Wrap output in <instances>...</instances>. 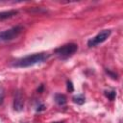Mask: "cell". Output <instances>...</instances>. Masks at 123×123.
I'll return each mask as SVG.
<instances>
[{"label":"cell","instance_id":"cell-2","mask_svg":"<svg viewBox=\"0 0 123 123\" xmlns=\"http://www.w3.org/2000/svg\"><path fill=\"white\" fill-rule=\"evenodd\" d=\"M78 50V45L75 43H67L62 46H60L54 50V53L61 59V60H66L73 56Z\"/></svg>","mask_w":123,"mask_h":123},{"label":"cell","instance_id":"cell-12","mask_svg":"<svg viewBox=\"0 0 123 123\" xmlns=\"http://www.w3.org/2000/svg\"><path fill=\"white\" fill-rule=\"evenodd\" d=\"M45 110V106L43 105V104H40V105H38L37 106V111H44Z\"/></svg>","mask_w":123,"mask_h":123},{"label":"cell","instance_id":"cell-4","mask_svg":"<svg viewBox=\"0 0 123 123\" xmlns=\"http://www.w3.org/2000/svg\"><path fill=\"white\" fill-rule=\"evenodd\" d=\"M111 30H103L101 31L99 34H97L95 37H93L92 38H90L87 41V46L88 47H94L97 46L99 44H101L102 42H104L110 36H111Z\"/></svg>","mask_w":123,"mask_h":123},{"label":"cell","instance_id":"cell-8","mask_svg":"<svg viewBox=\"0 0 123 123\" xmlns=\"http://www.w3.org/2000/svg\"><path fill=\"white\" fill-rule=\"evenodd\" d=\"M72 100H73L74 103H76V104H78V105H83V104L85 103V101H86V98H85V96H84L83 94H80V95L74 96V97L72 98Z\"/></svg>","mask_w":123,"mask_h":123},{"label":"cell","instance_id":"cell-7","mask_svg":"<svg viewBox=\"0 0 123 123\" xmlns=\"http://www.w3.org/2000/svg\"><path fill=\"white\" fill-rule=\"evenodd\" d=\"M55 102L59 105V106H63L66 104V96L64 94H62V93H56L55 94Z\"/></svg>","mask_w":123,"mask_h":123},{"label":"cell","instance_id":"cell-5","mask_svg":"<svg viewBox=\"0 0 123 123\" xmlns=\"http://www.w3.org/2000/svg\"><path fill=\"white\" fill-rule=\"evenodd\" d=\"M23 106H24V102H23L22 93L20 91H16L13 100V109L16 111H21L23 110Z\"/></svg>","mask_w":123,"mask_h":123},{"label":"cell","instance_id":"cell-11","mask_svg":"<svg viewBox=\"0 0 123 123\" xmlns=\"http://www.w3.org/2000/svg\"><path fill=\"white\" fill-rule=\"evenodd\" d=\"M66 86H67V91L72 92L74 90V86H73V84H72L71 81H67L66 82Z\"/></svg>","mask_w":123,"mask_h":123},{"label":"cell","instance_id":"cell-14","mask_svg":"<svg viewBox=\"0 0 123 123\" xmlns=\"http://www.w3.org/2000/svg\"><path fill=\"white\" fill-rule=\"evenodd\" d=\"M3 99H4V93H3L2 90H0V105H1L2 102H3Z\"/></svg>","mask_w":123,"mask_h":123},{"label":"cell","instance_id":"cell-9","mask_svg":"<svg viewBox=\"0 0 123 123\" xmlns=\"http://www.w3.org/2000/svg\"><path fill=\"white\" fill-rule=\"evenodd\" d=\"M104 93H105L106 97H107L109 100H111V101L114 100V98H115V96H116V91H115V90H106Z\"/></svg>","mask_w":123,"mask_h":123},{"label":"cell","instance_id":"cell-6","mask_svg":"<svg viewBox=\"0 0 123 123\" xmlns=\"http://www.w3.org/2000/svg\"><path fill=\"white\" fill-rule=\"evenodd\" d=\"M18 14V11L16 10H10V11H5V12H0V21L12 18L15 15Z\"/></svg>","mask_w":123,"mask_h":123},{"label":"cell","instance_id":"cell-15","mask_svg":"<svg viewBox=\"0 0 123 123\" xmlns=\"http://www.w3.org/2000/svg\"><path fill=\"white\" fill-rule=\"evenodd\" d=\"M52 123H64V122H62V121H59V122H52Z\"/></svg>","mask_w":123,"mask_h":123},{"label":"cell","instance_id":"cell-10","mask_svg":"<svg viewBox=\"0 0 123 123\" xmlns=\"http://www.w3.org/2000/svg\"><path fill=\"white\" fill-rule=\"evenodd\" d=\"M105 71H106V73L111 77V78H112L113 80H117L118 78H117V74L116 73H114V72H112V71H111L110 69H108V68H106L105 69Z\"/></svg>","mask_w":123,"mask_h":123},{"label":"cell","instance_id":"cell-3","mask_svg":"<svg viewBox=\"0 0 123 123\" xmlns=\"http://www.w3.org/2000/svg\"><path fill=\"white\" fill-rule=\"evenodd\" d=\"M22 31H23V27L18 25L11 29L0 32V42H6V41H10L16 38L22 33Z\"/></svg>","mask_w":123,"mask_h":123},{"label":"cell","instance_id":"cell-1","mask_svg":"<svg viewBox=\"0 0 123 123\" xmlns=\"http://www.w3.org/2000/svg\"><path fill=\"white\" fill-rule=\"evenodd\" d=\"M49 57H50V55L48 53H44V52L43 53H36V54L29 55V56H26L24 58H21V59H18V60L12 62V66L19 67V68L33 66L35 64L41 63V62H45Z\"/></svg>","mask_w":123,"mask_h":123},{"label":"cell","instance_id":"cell-13","mask_svg":"<svg viewBox=\"0 0 123 123\" xmlns=\"http://www.w3.org/2000/svg\"><path fill=\"white\" fill-rule=\"evenodd\" d=\"M43 88H44V86H43V85H40V86H39V87H37V92L41 93V92L43 91Z\"/></svg>","mask_w":123,"mask_h":123}]
</instances>
